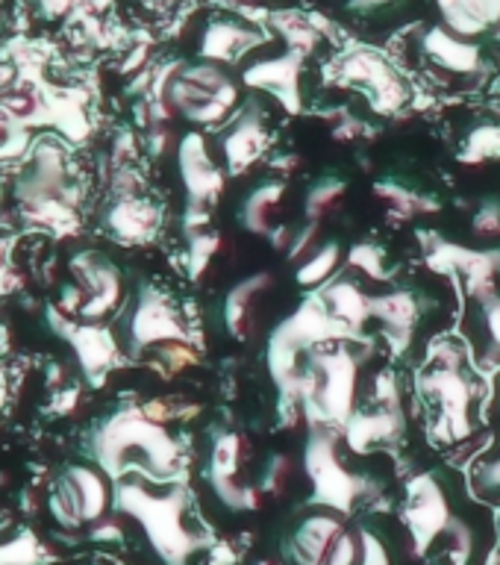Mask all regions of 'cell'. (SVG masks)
<instances>
[{
  "label": "cell",
  "mask_w": 500,
  "mask_h": 565,
  "mask_svg": "<svg viewBox=\"0 0 500 565\" xmlns=\"http://www.w3.org/2000/svg\"><path fill=\"white\" fill-rule=\"evenodd\" d=\"M115 507V492L106 483V477L97 468L74 466L60 477V483L51 494L53 519L62 527H97L100 521L109 519Z\"/></svg>",
  "instance_id": "obj_7"
},
{
  "label": "cell",
  "mask_w": 500,
  "mask_h": 565,
  "mask_svg": "<svg viewBox=\"0 0 500 565\" xmlns=\"http://www.w3.org/2000/svg\"><path fill=\"white\" fill-rule=\"evenodd\" d=\"M483 318H486V330H489V339L500 351V298L483 303Z\"/></svg>",
  "instance_id": "obj_38"
},
{
  "label": "cell",
  "mask_w": 500,
  "mask_h": 565,
  "mask_svg": "<svg viewBox=\"0 0 500 565\" xmlns=\"http://www.w3.org/2000/svg\"><path fill=\"white\" fill-rule=\"evenodd\" d=\"M344 530H348V519L333 510H318L307 519H300V524L291 530L289 545H286V556L291 565H327V556L333 551Z\"/></svg>",
  "instance_id": "obj_13"
},
{
  "label": "cell",
  "mask_w": 500,
  "mask_h": 565,
  "mask_svg": "<svg viewBox=\"0 0 500 565\" xmlns=\"http://www.w3.org/2000/svg\"><path fill=\"white\" fill-rule=\"evenodd\" d=\"M177 159H180V180L189 194V210H210L224 192L227 174L212 162L201 132H192L180 141Z\"/></svg>",
  "instance_id": "obj_12"
},
{
  "label": "cell",
  "mask_w": 500,
  "mask_h": 565,
  "mask_svg": "<svg viewBox=\"0 0 500 565\" xmlns=\"http://www.w3.org/2000/svg\"><path fill=\"white\" fill-rule=\"evenodd\" d=\"M342 198H344L342 180H333V177L318 180V183L307 192V203H304V206H307V218L321 224V221H325L327 215H330V212L339 206V201H342Z\"/></svg>",
  "instance_id": "obj_30"
},
{
  "label": "cell",
  "mask_w": 500,
  "mask_h": 565,
  "mask_svg": "<svg viewBox=\"0 0 500 565\" xmlns=\"http://www.w3.org/2000/svg\"><path fill=\"white\" fill-rule=\"evenodd\" d=\"M221 150H224L230 174H245L247 168L263 159L268 150V132H265L259 106H247L245 113L236 115V124L221 141Z\"/></svg>",
  "instance_id": "obj_15"
},
{
  "label": "cell",
  "mask_w": 500,
  "mask_h": 565,
  "mask_svg": "<svg viewBox=\"0 0 500 565\" xmlns=\"http://www.w3.org/2000/svg\"><path fill=\"white\" fill-rule=\"evenodd\" d=\"M106 224L115 233V238H121L127 245H145L159 233L162 215L150 201L141 198H118L115 206L106 215Z\"/></svg>",
  "instance_id": "obj_19"
},
{
  "label": "cell",
  "mask_w": 500,
  "mask_h": 565,
  "mask_svg": "<svg viewBox=\"0 0 500 565\" xmlns=\"http://www.w3.org/2000/svg\"><path fill=\"white\" fill-rule=\"evenodd\" d=\"M68 335H71V342L77 344L79 360H83L86 371L92 374V380H97V374H104V371L113 365L115 344L104 330H97V327H83V330Z\"/></svg>",
  "instance_id": "obj_26"
},
{
  "label": "cell",
  "mask_w": 500,
  "mask_h": 565,
  "mask_svg": "<svg viewBox=\"0 0 500 565\" xmlns=\"http://www.w3.org/2000/svg\"><path fill=\"white\" fill-rule=\"evenodd\" d=\"M300 68H304V53L289 51L251 65L242 79L245 86L272 92L289 113H300Z\"/></svg>",
  "instance_id": "obj_14"
},
{
  "label": "cell",
  "mask_w": 500,
  "mask_h": 565,
  "mask_svg": "<svg viewBox=\"0 0 500 565\" xmlns=\"http://www.w3.org/2000/svg\"><path fill=\"white\" fill-rule=\"evenodd\" d=\"M404 521L413 539V554L418 559H427L436 547H442L450 565H471L477 559L480 551L477 527L454 510L445 486L433 475L415 477L409 483Z\"/></svg>",
  "instance_id": "obj_3"
},
{
  "label": "cell",
  "mask_w": 500,
  "mask_h": 565,
  "mask_svg": "<svg viewBox=\"0 0 500 565\" xmlns=\"http://www.w3.org/2000/svg\"><path fill=\"white\" fill-rule=\"evenodd\" d=\"M339 259H342V247L336 245V242H327V245L312 250V254L298 265V274H295V277H298L300 286H309V289L325 286L327 277L336 271Z\"/></svg>",
  "instance_id": "obj_28"
},
{
  "label": "cell",
  "mask_w": 500,
  "mask_h": 565,
  "mask_svg": "<svg viewBox=\"0 0 500 565\" xmlns=\"http://www.w3.org/2000/svg\"><path fill=\"white\" fill-rule=\"evenodd\" d=\"M291 459L286 454H272L265 459L263 477H259V492L263 494H280L283 486L289 483Z\"/></svg>",
  "instance_id": "obj_34"
},
{
  "label": "cell",
  "mask_w": 500,
  "mask_h": 565,
  "mask_svg": "<svg viewBox=\"0 0 500 565\" xmlns=\"http://www.w3.org/2000/svg\"><path fill=\"white\" fill-rule=\"evenodd\" d=\"M95 454L97 466L104 468L109 477H121L132 468V454H139V471L148 468V475L162 483L174 480L180 471V448L168 436L166 424L150 422L141 413V406H124L118 413L104 422V427L95 433Z\"/></svg>",
  "instance_id": "obj_2"
},
{
  "label": "cell",
  "mask_w": 500,
  "mask_h": 565,
  "mask_svg": "<svg viewBox=\"0 0 500 565\" xmlns=\"http://www.w3.org/2000/svg\"><path fill=\"white\" fill-rule=\"evenodd\" d=\"M242 454H245V441L233 430L215 433L212 439V457H210V486L212 494L219 503L230 512H254L263 501V494L254 486L238 480L242 471Z\"/></svg>",
  "instance_id": "obj_8"
},
{
  "label": "cell",
  "mask_w": 500,
  "mask_h": 565,
  "mask_svg": "<svg viewBox=\"0 0 500 565\" xmlns=\"http://www.w3.org/2000/svg\"><path fill=\"white\" fill-rule=\"evenodd\" d=\"M475 492L480 494V498H486V501H500V457L477 471Z\"/></svg>",
  "instance_id": "obj_35"
},
{
  "label": "cell",
  "mask_w": 500,
  "mask_h": 565,
  "mask_svg": "<svg viewBox=\"0 0 500 565\" xmlns=\"http://www.w3.org/2000/svg\"><path fill=\"white\" fill-rule=\"evenodd\" d=\"M342 74L348 83L369 88L380 113L392 115L406 104V95H409L406 83L397 77V71L377 51L360 47V51L348 53L342 62Z\"/></svg>",
  "instance_id": "obj_11"
},
{
  "label": "cell",
  "mask_w": 500,
  "mask_h": 565,
  "mask_svg": "<svg viewBox=\"0 0 500 565\" xmlns=\"http://www.w3.org/2000/svg\"><path fill=\"white\" fill-rule=\"evenodd\" d=\"M325 300L330 303V309H333V316L351 327L353 333H357L369 318H374L371 316V295H365V291L351 280L330 282L325 289Z\"/></svg>",
  "instance_id": "obj_25"
},
{
  "label": "cell",
  "mask_w": 500,
  "mask_h": 565,
  "mask_svg": "<svg viewBox=\"0 0 500 565\" xmlns=\"http://www.w3.org/2000/svg\"><path fill=\"white\" fill-rule=\"evenodd\" d=\"M404 430V415L397 406H380L377 413H353L344 424V436L353 450H369L377 441H392Z\"/></svg>",
  "instance_id": "obj_22"
},
{
  "label": "cell",
  "mask_w": 500,
  "mask_h": 565,
  "mask_svg": "<svg viewBox=\"0 0 500 565\" xmlns=\"http://www.w3.org/2000/svg\"><path fill=\"white\" fill-rule=\"evenodd\" d=\"M189 242H192V247H189V274L198 280V277L210 268L215 254H219L221 236L219 233H198V236H192Z\"/></svg>",
  "instance_id": "obj_32"
},
{
  "label": "cell",
  "mask_w": 500,
  "mask_h": 565,
  "mask_svg": "<svg viewBox=\"0 0 500 565\" xmlns=\"http://www.w3.org/2000/svg\"><path fill=\"white\" fill-rule=\"evenodd\" d=\"M424 392L442 404V413L450 422V436L454 439H462V436L471 433V424H468L471 386H468V380L457 369H445L430 374V377L424 380Z\"/></svg>",
  "instance_id": "obj_16"
},
{
  "label": "cell",
  "mask_w": 500,
  "mask_h": 565,
  "mask_svg": "<svg viewBox=\"0 0 500 565\" xmlns=\"http://www.w3.org/2000/svg\"><path fill=\"white\" fill-rule=\"evenodd\" d=\"M168 342H192V333L185 330L180 316L171 307V300L157 289H141L139 307L132 309L130 318V348H159Z\"/></svg>",
  "instance_id": "obj_10"
},
{
  "label": "cell",
  "mask_w": 500,
  "mask_h": 565,
  "mask_svg": "<svg viewBox=\"0 0 500 565\" xmlns=\"http://www.w3.org/2000/svg\"><path fill=\"white\" fill-rule=\"evenodd\" d=\"M318 230H321V224H318V221H309L307 227L300 230L298 236L291 238L289 259H295V263H304V259H307V256H309V247L316 245Z\"/></svg>",
  "instance_id": "obj_37"
},
{
  "label": "cell",
  "mask_w": 500,
  "mask_h": 565,
  "mask_svg": "<svg viewBox=\"0 0 500 565\" xmlns=\"http://www.w3.org/2000/svg\"><path fill=\"white\" fill-rule=\"evenodd\" d=\"M15 194L30 215L62 224L71 218L68 180H65V157L56 141H42L33 153V162L18 177Z\"/></svg>",
  "instance_id": "obj_6"
},
{
  "label": "cell",
  "mask_w": 500,
  "mask_h": 565,
  "mask_svg": "<svg viewBox=\"0 0 500 565\" xmlns=\"http://www.w3.org/2000/svg\"><path fill=\"white\" fill-rule=\"evenodd\" d=\"M424 53L439 68L454 71V74H475V71H480V47L471 39L450 33L448 26L427 30V35H424Z\"/></svg>",
  "instance_id": "obj_21"
},
{
  "label": "cell",
  "mask_w": 500,
  "mask_h": 565,
  "mask_svg": "<svg viewBox=\"0 0 500 565\" xmlns=\"http://www.w3.org/2000/svg\"><path fill=\"white\" fill-rule=\"evenodd\" d=\"M198 362V351L192 348V342H168V344H159V353H157V365L162 369L166 377L177 374V371L189 369Z\"/></svg>",
  "instance_id": "obj_33"
},
{
  "label": "cell",
  "mask_w": 500,
  "mask_h": 565,
  "mask_svg": "<svg viewBox=\"0 0 500 565\" xmlns=\"http://www.w3.org/2000/svg\"><path fill=\"white\" fill-rule=\"evenodd\" d=\"M307 475L312 480V498L309 503L318 510H333L339 515H351L360 501L377 498V489H371L369 480L351 475L339 459L336 436L327 427H316L307 441Z\"/></svg>",
  "instance_id": "obj_4"
},
{
  "label": "cell",
  "mask_w": 500,
  "mask_h": 565,
  "mask_svg": "<svg viewBox=\"0 0 500 565\" xmlns=\"http://www.w3.org/2000/svg\"><path fill=\"white\" fill-rule=\"evenodd\" d=\"M272 274L259 271L251 274L247 280L236 282V286L227 291V300H224V324H227L230 335L245 339V335L251 333V324H254V300L259 291H265L272 286Z\"/></svg>",
  "instance_id": "obj_23"
},
{
  "label": "cell",
  "mask_w": 500,
  "mask_h": 565,
  "mask_svg": "<svg viewBox=\"0 0 500 565\" xmlns=\"http://www.w3.org/2000/svg\"><path fill=\"white\" fill-rule=\"evenodd\" d=\"M71 271L77 277V289L71 295H74V307L79 309V316L97 321L106 312H113L115 303L121 300V274L106 256L79 254L71 263Z\"/></svg>",
  "instance_id": "obj_9"
},
{
  "label": "cell",
  "mask_w": 500,
  "mask_h": 565,
  "mask_svg": "<svg viewBox=\"0 0 500 565\" xmlns=\"http://www.w3.org/2000/svg\"><path fill=\"white\" fill-rule=\"evenodd\" d=\"M471 227H475L477 236H483V238L500 236V203L498 201H486L483 206L475 212V218H471Z\"/></svg>",
  "instance_id": "obj_36"
},
{
  "label": "cell",
  "mask_w": 500,
  "mask_h": 565,
  "mask_svg": "<svg viewBox=\"0 0 500 565\" xmlns=\"http://www.w3.org/2000/svg\"><path fill=\"white\" fill-rule=\"evenodd\" d=\"M492 565H500V519H498V547H494V556H492Z\"/></svg>",
  "instance_id": "obj_40"
},
{
  "label": "cell",
  "mask_w": 500,
  "mask_h": 565,
  "mask_svg": "<svg viewBox=\"0 0 500 565\" xmlns=\"http://www.w3.org/2000/svg\"><path fill=\"white\" fill-rule=\"evenodd\" d=\"M459 159L468 162V166L500 159V124H480V127L468 132L466 145L459 150Z\"/></svg>",
  "instance_id": "obj_29"
},
{
  "label": "cell",
  "mask_w": 500,
  "mask_h": 565,
  "mask_svg": "<svg viewBox=\"0 0 500 565\" xmlns=\"http://www.w3.org/2000/svg\"><path fill=\"white\" fill-rule=\"evenodd\" d=\"M300 166V157H295V153H289V157H277L272 162L274 171H280V174H295Z\"/></svg>",
  "instance_id": "obj_39"
},
{
  "label": "cell",
  "mask_w": 500,
  "mask_h": 565,
  "mask_svg": "<svg viewBox=\"0 0 500 565\" xmlns=\"http://www.w3.org/2000/svg\"><path fill=\"white\" fill-rule=\"evenodd\" d=\"M166 100L194 124H221L238 106V86L215 62L180 71L168 83Z\"/></svg>",
  "instance_id": "obj_5"
},
{
  "label": "cell",
  "mask_w": 500,
  "mask_h": 565,
  "mask_svg": "<svg viewBox=\"0 0 500 565\" xmlns=\"http://www.w3.org/2000/svg\"><path fill=\"white\" fill-rule=\"evenodd\" d=\"M115 512L139 527L157 565H194L201 556L212 559L219 547L212 530L194 515L192 494L180 483L150 489L141 480H118Z\"/></svg>",
  "instance_id": "obj_1"
},
{
  "label": "cell",
  "mask_w": 500,
  "mask_h": 565,
  "mask_svg": "<svg viewBox=\"0 0 500 565\" xmlns=\"http://www.w3.org/2000/svg\"><path fill=\"white\" fill-rule=\"evenodd\" d=\"M247 565H274L272 559H254V563H247Z\"/></svg>",
  "instance_id": "obj_41"
},
{
  "label": "cell",
  "mask_w": 500,
  "mask_h": 565,
  "mask_svg": "<svg viewBox=\"0 0 500 565\" xmlns=\"http://www.w3.org/2000/svg\"><path fill=\"white\" fill-rule=\"evenodd\" d=\"M348 263L362 274V277H369V280H389L392 271L386 268V256L380 250L374 242H360V245L351 247V254H348Z\"/></svg>",
  "instance_id": "obj_31"
},
{
  "label": "cell",
  "mask_w": 500,
  "mask_h": 565,
  "mask_svg": "<svg viewBox=\"0 0 500 565\" xmlns=\"http://www.w3.org/2000/svg\"><path fill=\"white\" fill-rule=\"evenodd\" d=\"M377 194L383 201L392 203V212L397 218H413V215H436L442 210V203L436 198L418 194L413 189H401L395 183H377Z\"/></svg>",
  "instance_id": "obj_27"
},
{
  "label": "cell",
  "mask_w": 500,
  "mask_h": 565,
  "mask_svg": "<svg viewBox=\"0 0 500 565\" xmlns=\"http://www.w3.org/2000/svg\"><path fill=\"white\" fill-rule=\"evenodd\" d=\"M283 192H286V185L277 183V180L256 185L254 192L242 201V210H238L242 227L247 233H256V236H268L272 233V212L283 201Z\"/></svg>",
  "instance_id": "obj_24"
},
{
  "label": "cell",
  "mask_w": 500,
  "mask_h": 565,
  "mask_svg": "<svg viewBox=\"0 0 500 565\" xmlns=\"http://www.w3.org/2000/svg\"><path fill=\"white\" fill-rule=\"evenodd\" d=\"M371 316L380 318L386 327V339L395 351H404L418 324V300L413 291L395 289L371 298Z\"/></svg>",
  "instance_id": "obj_20"
},
{
  "label": "cell",
  "mask_w": 500,
  "mask_h": 565,
  "mask_svg": "<svg viewBox=\"0 0 500 565\" xmlns=\"http://www.w3.org/2000/svg\"><path fill=\"white\" fill-rule=\"evenodd\" d=\"M442 26L462 39L500 30V0H436Z\"/></svg>",
  "instance_id": "obj_17"
},
{
  "label": "cell",
  "mask_w": 500,
  "mask_h": 565,
  "mask_svg": "<svg viewBox=\"0 0 500 565\" xmlns=\"http://www.w3.org/2000/svg\"><path fill=\"white\" fill-rule=\"evenodd\" d=\"M498 35H500V33H498Z\"/></svg>",
  "instance_id": "obj_42"
},
{
  "label": "cell",
  "mask_w": 500,
  "mask_h": 565,
  "mask_svg": "<svg viewBox=\"0 0 500 565\" xmlns=\"http://www.w3.org/2000/svg\"><path fill=\"white\" fill-rule=\"evenodd\" d=\"M265 42V33L254 30V26L238 24V21H212L206 26L201 42V56L206 62H236L242 60L247 51H254Z\"/></svg>",
  "instance_id": "obj_18"
}]
</instances>
